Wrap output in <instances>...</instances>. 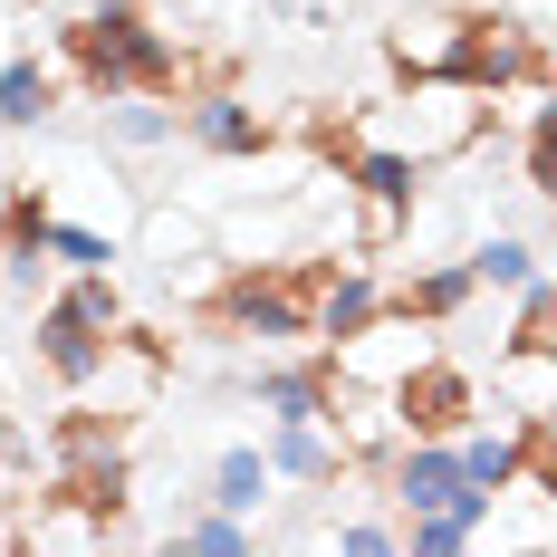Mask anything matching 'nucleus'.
Returning a JSON list of instances; mask_svg holds the SVG:
<instances>
[{
	"mask_svg": "<svg viewBox=\"0 0 557 557\" xmlns=\"http://www.w3.org/2000/svg\"><path fill=\"white\" fill-rule=\"evenodd\" d=\"M58 58L77 67V87H87V97H173V87H183V67H193V58L145 20V0H97L87 20H67V29H58Z\"/></svg>",
	"mask_w": 557,
	"mask_h": 557,
	"instance_id": "obj_1",
	"label": "nucleus"
},
{
	"mask_svg": "<svg viewBox=\"0 0 557 557\" xmlns=\"http://www.w3.org/2000/svg\"><path fill=\"white\" fill-rule=\"evenodd\" d=\"M308 278H318V250L240 260V270L212 288V327L222 336H260V346H298V336H308Z\"/></svg>",
	"mask_w": 557,
	"mask_h": 557,
	"instance_id": "obj_2",
	"label": "nucleus"
},
{
	"mask_svg": "<svg viewBox=\"0 0 557 557\" xmlns=\"http://www.w3.org/2000/svg\"><path fill=\"white\" fill-rule=\"evenodd\" d=\"M481 115H491V97H471L451 77H413L404 107H375V145H394V154H413V164L433 173V164L481 145Z\"/></svg>",
	"mask_w": 557,
	"mask_h": 557,
	"instance_id": "obj_3",
	"label": "nucleus"
},
{
	"mask_svg": "<svg viewBox=\"0 0 557 557\" xmlns=\"http://www.w3.org/2000/svg\"><path fill=\"white\" fill-rule=\"evenodd\" d=\"M385 413H394V433H433V443H451L461 423H481V413H491V394H481L471 366H451V356L423 346V356L385 385Z\"/></svg>",
	"mask_w": 557,
	"mask_h": 557,
	"instance_id": "obj_4",
	"label": "nucleus"
},
{
	"mask_svg": "<svg viewBox=\"0 0 557 557\" xmlns=\"http://www.w3.org/2000/svg\"><path fill=\"white\" fill-rule=\"evenodd\" d=\"M327 154H336V173L366 193V212H375V240L413 222V202H423V164H413V154H394V145H327Z\"/></svg>",
	"mask_w": 557,
	"mask_h": 557,
	"instance_id": "obj_5",
	"label": "nucleus"
},
{
	"mask_svg": "<svg viewBox=\"0 0 557 557\" xmlns=\"http://www.w3.org/2000/svg\"><path fill=\"white\" fill-rule=\"evenodd\" d=\"M183 135H193L212 164H260V154L278 145V125L250 107V97H231V87H202V97L183 107Z\"/></svg>",
	"mask_w": 557,
	"mask_h": 557,
	"instance_id": "obj_6",
	"label": "nucleus"
},
{
	"mask_svg": "<svg viewBox=\"0 0 557 557\" xmlns=\"http://www.w3.org/2000/svg\"><path fill=\"white\" fill-rule=\"evenodd\" d=\"M250 404H260L270 423H327V404H336V366H327V346H318V356H278V366H250Z\"/></svg>",
	"mask_w": 557,
	"mask_h": 557,
	"instance_id": "obj_7",
	"label": "nucleus"
},
{
	"mask_svg": "<svg viewBox=\"0 0 557 557\" xmlns=\"http://www.w3.org/2000/svg\"><path fill=\"white\" fill-rule=\"evenodd\" d=\"M107 336H115V327H97V318H77L67 298H39V318H29V356L49 366V385H67V394H77L87 375H97Z\"/></svg>",
	"mask_w": 557,
	"mask_h": 557,
	"instance_id": "obj_8",
	"label": "nucleus"
},
{
	"mask_svg": "<svg viewBox=\"0 0 557 557\" xmlns=\"http://www.w3.org/2000/svg\"><path fill=\"white\" fill-rule=\"evenodd\" d=\"M471 298H481L471 260H423V270L385 278V308H394V318H413V327H451V318H461Z\"/></svg>",
	"mask_w": 557,
	"mask_h": 557,
	"instance_id": "obj_9",
	"label": "nucleus"
},
{
	"mask_svg": "<svg viewBox=\"0 0 557 557\" xmlns=\"http://www.w3.org/2000/svg\"><path fill=\"white\" fill-rule=\"evenodd\" d=\"M270 481H308V491H336L356 461H346V443H336V423H270Z\"/></svg>",
	"mask_w": 557,
	"mask_h": 557,
	"instance_id": "obj_10",
	"label": "nucleus"
},
{
	"mask_svg": "<svg viewBox=\"0 0 557 557\" xmlns=\"http://www.w3.org/2000/svg\"><path fill=\"white\" fill-rule=\"evenodd\" d=\"M173 135H183V107L164 97H97V145L115 154H164Z\"/></svg>",
	"mask_w": 557,
	"mask_h": 557,
	"instance_id": "obj_11",
	"label": "nucleus"
},
{
	"mask_svg": "<svg viewBox=\"0 0 557 557\" xmlns=\"http://www.w3.org/2000/svg\"><path fill=\"white\" fill-rule=\"evenodd\" d=\"M270 451L260 443H231V451H212V471H202V500L212 509H240V519H260L270 509Z\"/></svg>",
	"mask_w": 557,
	"mask_h": 557,
	"instance_id": "obj_12",
	"label": "nucleus"
},
{
	"mask_svg": "<svg viewBox=\"0 0 557 557\" xmlns=\"http://www.w3.org/2000/svg\"><path fill=\"white\" fill-rule=\"evenodd\" d=\"M49 115H58V67L49 58H0V125L29 135V125H49Z\"/></svg>",
	"mask_w": 557,
	"mask_h": 557,
	"instance_id": "obj_13",
	"label": "nucleus"
},
{
	"mask_svg": "<svg viewBox=\"0 0 557 557\" xmlns=\"http://www.w3.org/2000/svg\"><path fill=\"white\" fill-rule=\"evenodd\" d=\"M115 260H125V231H115V222L49 212V270H115Z\"/></svg>",
	"mask_w": 557,
	"mask_h": 557,
	"instance_id": "obj_14",
	"label": "nucleus"
},
{
	"mask_svg": "<svg viewBox=\"0 0 557 557\" xmlns=\"http://www.w3.org/2000/svg\"><path fill=\"white\" fill-rule=\"evenodd\" d=\"M173 548H193V557H240V548H260V529H250V519H240V509H183V519H173Z\"/></svg>",
	"mask_w": 557,
	"mask_h": 557,
	"instance_id": "obj_15",
	"label": "nucleus"
},
{
	"mask_svg": "<svg viewBox=\"0 0 557 557\" xmlns=\"http://www.w3.org/2000/svg\"><path fill=\"white\" fill-rule=\"evenodd\" d=\"M461 260H471V278H481L491 298H509L529 270H548V260H539V240H519V231H491V240H471Z\"/></svg>",
	"mask_w": 557,
	"mask_h": 557,
	"instance_id": "obj_16",
	"label": "nucleus"
},
{
	"mask_svg": "<svg viewBox=\"0 0 557 557\" xmlns=\"http://www.w3.org/2000/svg\"><path fill=\"white\" fill-rule=\"evenodd\" d=\"M135 222H145V250H154L164 278H183L193 260H212V231L193 222V212H183V222H173V212H135Z\"/></svg>",
	"mask_w": 557,
	"mask_h": 557,
	"instance_id": "obj_17",
	"label": "nucleus"
},
{
	"mask_svg": "<svg viewBox=\"0 0 557 557\" xmlns=\"http://www.w3.org/2000/svg\"><path fill=\"white\" fill-rule=\"evenodd\" d=\"M0 500H29V433L0 413Z\"/></svg>",
	"mask_w": 557,
	"mask_h": 557,
	"instance_id": "obj_18",
	"label": "nucleus"
},
{
	"mask_svg": "<svg viewBox=\"0 0 557 557\" xmlns=\"http://www.w3.org/2000/svg\"><path fill=\"white\" fill-rule=\"evenodd\" d=\"M327 539H336L346 557H394V519H336Z\"/></svg>",
	"mask_w": 557,
	"mask_h": 557,
	"instance_id": "obj_19",
	"label": "nucleus"
}]
</instances>
